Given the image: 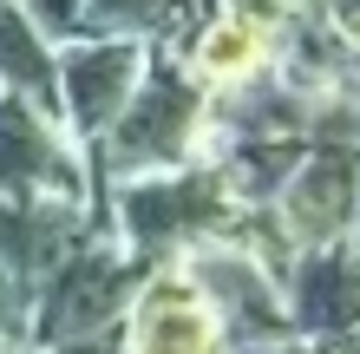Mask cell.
<instances>
[{"instance_id":"9c48e42d","label":"cell","mask_w":360,"mask_h":354,"mask_svg":"<svg viewBox=\"0 0 360 354\" xmlns=\"http://www.w3.org/2000/svg\"><path fill=\"white\" fill-rule=\"evenodd\" d=\"M0 92L59 125V59L13 0H0Z\"/></svg>"},{"instance_id":"7a4b0ae2","label":"cell","mask_w":360,"mask_h":354,"mask_svg":"<svg viewBox=\"0 0 360 354\" xmlns=\"http://www.w3.org/2000/svg\"><path fill=\"white\" fill-rule=\"evenodd\" d=\"M275 230L295 256H314V249H341L354 243L360 223V151H314L288 171V184L269 203Z\"/></svg>"},{"instance_id":"52a82bcc","label":"cell","mask_w":360,"mask_h":354,"mask_svg":"<svg viewBox=\"0 0 360 354\" xmlns=\"http://www.w3.org/2000/svg\"><path fill=\"white\" fill-rule=\"evenodd\" d=\"M282 302H288V328L295 341H341L360 328V256L341 249H314L295 256L282 276Z\"/></svg>"},{"instance_id":"7c38bea8","label":"cell","mask_w":360,"mask_h":354,"mask_svg":"<svg viewBox=\"0 0 360 354\" xmlns=\"http://www.w3.org/2000/svg\"><path fill=\"white\" fill-rule=\"evenodd\" d=\"M347 249H354V256H360V223H354V243H347Z\"/></svg>"},{"instance_id":"277c9868","label":"cell","mask_w":360,"mask_h":354,"mask_svg":"<svg viewBox=\"0 0 360 354\" xmlns=\"http://www.w3.org/2000/svg\"><path fill=\"white\" fill-rule=\"evenodd\" d=\"M124 354H229V341L197 282L177 263H151L124 302Z\"/></svg>"},{"instance_id":"30bf717a","label":"cell","mask_w":360,"mask_h":354,"mask_svg":"<svg viewBox=\"0 0 360 354\" xmlns=\"http://www.w3.org/2000/svg\"><path fill=\"white\" fill-rule=\"evenodd\" d=\"M184 0H86V33L92 39H138L177 20Z\"/></svg>"},{"instance_id":"8992f818","label":"cell","mask_w":360,"mask_h":354,"mask_svg":"<svg viewBox=\"0 0 360 354\" xmlns=\"http://www.w3.org/2000/svg\"><path fill=\"white\" fill-rule=\"evenodd\" d=\"M79 191H86V171H79V158L66 151L59 125L0 92V197L79 203Z\"/></svg>"},{"instance_id":"ba28073f","label":"cell","mask_w":360,"mask_h":354,"mask_svg":"<svg viewBox=\"0 0 360 354\" xmlns=\"http://www.w3.org/2000/svg\"><path fill=\"white\" fill-rule=\"evenodd\" d=\"M275 59H282V46H275L262 27H249V20H236V13H217L197 39H190V53L177 59V66L190 72L197 92L236 99V92H256L262 86V79L275 72Z\"/></svg>"},{"instance_id":"5b68a950","label":"cell","mask_w":360,"mask_h":354,"mask_svg":"<svg viewBox=\"0 0 360 354\" xmlns=\"http://www.w3.org/2000/svg\"><path fill=\"white\" fill-rule=\"evenodd\" d=\"M151 53L138 39H86V46L59 53V125H72V138H105L118 112L138 99Z\"/></svg>"},{"instance_id":"6da1fadb","label":"cell","mask_w":360,"mask_h":354,"mask_svg":"<svg viewBox=\"0 0 360 354\" xmlns=\"http://www.w3.org/2000/svg\"><path fill=\"white\" fill-rule=\"evenodd\" d=\"M197 144H210V92L190 86V72L177 59L151 53L138 99L118 112V125L98 138V171L105 177H164L197 164Z\"/></svg>"},{"instance_id":"8fae6325","label":"cell","mask_w":360,"mask_h":354,"mask_svg":"<svg viewBox=\"0 0 360 354\" xmlns=\"http://www.w3.org/2000/svg\"><path fill=\"white\" fill-rule=\"evenodd\" d=\"M314 20H321V33L334 46H347L360 59V0H314Z\"/></svg>"},{"instance_id":"3957f363","label":"cell","mask_w":360,"mask_h":354,"mask_svg":"<svg viewBox=\"0 0 360 354\" xmlns=\"http://www.w3.org/2000/svg\"><path fill=\"white\" fill-rule=\"evenodd\" d=\"M131 249H72L66 263L46 276V296H39V322L33 335L39 341H86L92 328H105L131 302V289L144 282L151 263H124Z\"/></svg>"}]
</instances>
